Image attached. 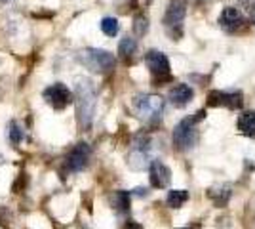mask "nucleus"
Returning a JSON list of instances; mask_svg holds the SVG:
<instances>
[{"label": "nucleus", "mask_w": 255, "mask_h": 229, "mask_svg": "<svg viewBox=\"0 0 255 229\" xmlns=\"http://www.w3.org/2000/svg\"><path fill=\"white\" fill-rule=\"evenodd\" d=\"M76 115H78V122L80 126L88 130L94 122V115H96L97 105V92L96 86L90 78H76Z\"/></svg>", "instance_id": "nucleus-1"}, {"label": "nucleus", "mask_w": 255, "mask_h": 229, "mask_svg": "<svg viewBox=\"0 0 255 229\" xmlns=\"http://www.w3.org/2000/svg\"><path fill=\"white\" fill-rule=\"evenodd\" d=\"M206 117V113L204 111H198V113H194V117H187V119H183L173 128V134H171V140L175 143V147L181 149V151H187V149H192L196 142H198V122Z\"/></svg>", "instance_id": "nucleus-2"}, {"label": "nucleus", "mask_w": 255, "mask_h": 229, "mask_svg": "<svg viewBox=\"0 0 255 229\" xmlns=\"http://www.w3.org/2000/svg\"><path fill=\"white\" fill-rule=\"evenodd\" d=\"M76 57L86 69L94 73H109L111 69H115V63H117L115 55L101 48H84L78 52Z\"/></svg>", "instance_id": "nucleus-3"}, {"label": "nucleus", "mask_w": 255, "mask_h": 229, "mask_svg": "<svg viewBox=\"0 0 255 229\" xmlns=\"http://www.w3.org/2000/svg\"><path fill=\"white\" fill-rule=\"evenodd\" d=\"M133 109L145 122H158L164 115V99L154 94H139L133 98Z\"/></svg>", "instance_id": "nucleus-4"}, {"label": "nucleus", "mask_w": 255, "mask_h": 229, "mask_svg": "<svg viewBox=\"0 0 255 229\" xmlns=\"http://www.w3.org/2000/svg\"><path fill=\"white\" fill-rule=\"evenodd\" d=\"M42 98L48 105H52L55 111L65 109L67 105H71L73 101V94L71 90L65 86L63 82H55V84H50L48 88H44Z\"/></svg>", "instance_id": "nucleus-5"}, {"label": "nucleus", "mask_w": 255, "mask_h": 229, "mask_svg": "<svg viewBox=\"0 0 255 229\" xmlns=\"http://www.w3.org/2000/svg\"><path fill=\"white\" fill-rule=\"evenodd\" d=\"M185 13H187V6L183 0H171L168 4V10L164 15V25L173 36H181V29H183V21H185Z\"/></svg>", "instance_id": "nucleus-6"}, {"label": "nucleus", "mask_w": 255, "mask_h": 229, "mask_svg": "<svg viewBox=\"0 0 255 229\" xmlns=\"http://www.w3.org/2000/svg\"><path fill=\"white\" fill-rule=\"evenodd\" d=\"M90 157H92V149H90V145L84 142L76 143L75 147L69 151L67 155V159H65V166H67V170L69 172H80V170H84L88 163H90Z\"/></svg>", "instance_id": "nucleus-7"}, {"label": "nucleus", "mask_w": 255, "mask_h": 229, "mask_svg": "<svg viewBox=\"0 0 255 229\" xmlns=\"http://www.w3.org/2000/svg\"><path fill=\"white\" fill-rule=\"evenodd\" d=\"M128 164H129V168H133V170H143V168L150 166L149 140H147V138L137 140V142L133 143L131 151L128 155Z\"/></svg>", "instance_id": "nucleus-8"}, {"label": "nucleus", "mask_w": 255, "mask_h": 229, "mask_svg": "<svg viewBox=\"0 0 255 229\" xmlns=\"http://www.w3.org/2000/svg\"><path fill=\"white\" fill-rule=\"evenodd\" d=\"M244 103V96L240 92H212L208 96V105L212 107H229V109H240Z\"/></svg>", "instance_id": "nucleus-9"}, {"label": "nucleus", "mask_w": 255, "mask_h": 229, "mask_svg": "<svg viewBox=\"0 0 255 229\" xmlns=\"http://www.w3.org/2000/svg\"><path fill=\"white\" fill-rule=\"evenodd\" d=\"M244 15H242V11L238 10V8H233V6H229V8H225L221 11V17H219V25H221V29L227 31V33H236V31H240L242 27H244Z\"/></svg>", "instance_id": "nucleus-10"}, {"label": "nucleus", "mask_w": 255, "mask_h": 229, "mask_svg": "<svg viewBox=\"0 0 255 229\" xmlns=\"http://www.w3.org/2000/svg\"><path fill=\"white\" fill-rule=\"evenodd\" d=\"M145 61H147V67L150 69V73L156 76H166L170 75V61L166 54H162L158 50H149L147 55H145Z\"/></svg>", "instance_id": "nucleus-11"}, {"label": "nucleus", "mask_w": 255, "mask_h": 229, "mask_svg": "<svg viewBox=\"0 0 255 229\" xmlns=\"http://www.w3.org/2000/svg\"><path fill=\"white\" fill-rule=\"evenodd\" d=\"M171 180V170L166 166L164 163H160V161H152L150 163V184L152 187H166L170 184Z\"/></svg>", "instance_id": "nucleus-12"}, {"label": "nucleus", "mask_w": 255, "mask_h": 229, "mask_svg": "<svg viewBox=\"0 0 255 229\" xmlns=\"http://www.w3.org/2000/svg\"><path fill=\"white\" fill-rule=\"evenodd\" d=\"M194 98V90L189 84H175L170 90V101L175 107H185Z\"/></svg>", "instance_id": "nucleus-13"}, {"label": "nucleus", "mask_w": 255, "mask_h": 229, "mask_svg": "<svg viewBox=\"0 0 255 229\" xmlns=\"http://www.w3.org/2000/svg\"><path fill=\"white\" fill-rule=\"evenodd\" d=\"M238 130L244 136L255 138V111H246L238 117Z\"/></svg>", "instance_id": "nucleus-14"}, {"label": "nucleus", "mask_w": 255, "mask_h": 229, "mask_svg": "<svg viewBox=\"0 0 255 229\" xmlns=\"http://www.w3.org/2000/svg\"><path fill=\"white\" fill-rule=\"evenodd\" d=\"M137 52V42H135V38H131V36H124L120 44H118V54L122 59H129V57H133V54Z\"/></svg>", "instance_id": "nucleus-15"}, {"label": "nucleus", "mask_w": 255, "mask_h": 229, "mask_svg": "<svg viewBox=\"0 0 255 229\" xmlns=\"http://www.w3.org/2000/svg\"><path fill=\"white\" fill-rule=\"evenodd\" d=\"M187 201H189V191H185V189H171L166 199V203L171 208H181Z\"/></svg>", "instance_id": "nucleus-16"}, {"label": "nucleus", "mask_w": 255, "mask_h": 229, "mask_svg": "<svg viewBox=\"0 0 255 229\" xmlns=\"http://www.w3.org/2000/svg\"><path fill=\"white\" fill-rule=\"evenodd\" d=\"M210 197L215 201V205L223 207V205H227V201L231 199V187L229 186L213 187V189H210Z\"/></svg>", "instance_id": "nucleus-17"}, {"label": "nucleus", "mask_w": 255, "mask_h": 229, "mask_svg": "<svg viewBox=\"0 0 255 229\" xmlns=\"http://www.w3.org/2000/svg\"><path fill=\"white\" fill-rule=\"evenodd\" d=\"M129 197L131 193H128V191H117L113 195V207L117 208L118 212H126L129 208Z\"/></svg>", "instance_id": "nucleus-18"}, {"label": "nucleus", "mask_w": 255, "mask_h": 229, "mask_svg": "<svg viewBox=\"0 0 255 229\" xmlns=\"http://www.w3.org/2000/svg\"><path fill=\"white\" fill-rule=\"evenodd\" d=\"M8 140H10V143L13 145V147L21 143L23 128L19 126V122H17V120H11L10 124H8Z\"/></svg>", "instance_id": "nucleus-19"}, {"label": "nucleus", "mask_w": 255, "mask_h": 229, "mask_svg": "<svg viewBox=\"0 0 255 229\" xmlns=\"http://www.w3.org/2000/svg\"><path fill=\"white\" fill-rule=\"evenodd\" d=\"M118 29H120V25H118L117 17H103V19H101V31H103L107 36H117Z\"/></svg>", "instance_id": "nucleus-20"}, {"label": "nucleus", "mask_w": 255, "mask_h": 229, "mask_svg": "<svg viewBox=\"0 0 255 229\" xmlns=\"http://www.w3.org/2000/svg\"><path fill=\"white\" fill-rule=\"evenodd\" d=\"M147 29H149V23H147V17L145 15H137L135 17V21H133V31L137 36L147 33Z\"/></svg>", "instance_id": "nucleus-21"}, {"label": "nucleus", "mask_w": 255, "mask_h": 229, "mask_svg": "<svg viewBox=\"0 0 255 229\" xmlns=\"http://www.w3.org/2000/svg\"><path fill=\"white\" fill-rule=\"evenodd\" d=\"M126 229H143V228H141V226H139L137 222H128Z\"/></svg>", "instance_id": "nucleus-22"}, {"label": "nucleus", "mask_w": 255, "mask_h": 229, "mask_svg": "<svg viewBox=\"0 0 255 229\" xmlns=\"http://www.w3.org/2000/svg\"><path fill=\"white\" fill-rule=\"evenodd\" d=\"M133 193H135V195H147V189H145V187H139V189H135V191H133Z\"/></svg>", "instance_id": "nucleus-23"}, {"label": "nucleus", "mask_w": 255, "mask_h": 229, "mask_svg": "<svg viewBox=\"0 0 255 229\" xmlns=\"http://www.w3.org/2000/svg\"><path fill=\"white\" fill-rule=\"evenodd\" d=\"M250 19L255 23V4L252 6V10H250Z\"/></svg>", "instance_id": "nucleus-24"}, {"label": "nucleus", "mask_w": 255, "mask_h": 229, "mask_svg": "<svg viewBox=\"0 0 255 229\" xmlns=\"http://www.w3.org/2000/svg\"><path fill=\"white\" fill-rule=\"evenodd\" d=\"M4 163V157H2V155H0V164Z\"/></svg>", "instance_id": "nucleus-25"}, {"label": "nucleus", "mask_w": 255, "mask_h": 229, "mask_svg": "<svg viewBox=\"0 0 255 229\" xmlns=\"http://www.w3.org/2000/svg\"><path fill=\"white\" fill-rule=\"evenodd\" d=\"M0 2H10V0H0Z\"/></svg>", "instance_id": "nucleus-26"}, {"label": "nucleus", "mask_w": 255, "mask_h": 229, "mask_svg": "<svg viewBox=\"0 0 255 229\" xmlns=\"http://www.w3.org/2000/svg\"><path fill=\"white\" fill-rule=\"evenodd\" d=\"M181 229H189V228H181Z\"/></svg>", "instance_id": "nucleus-27"}]
</instances>
